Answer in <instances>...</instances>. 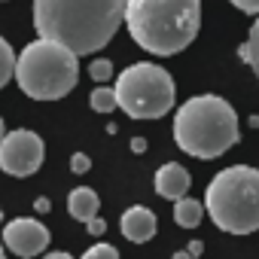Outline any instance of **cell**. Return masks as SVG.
Wrapping results in <instances>:
<instances>
[{
  "label": "cell",
  "instance_id": "1",
  "mask_svg": "<svg viewBox=\"0 0 259 259\" xmlns=\"http://www.w3.org/2000/svg\"><path fill=\"white\" fill-rule=\"evenodd\" d=\"M125 4L128 0H34V31L73 55H92L125 25Z\"/></svg>",
  "mask_w": 259,
  "mask_h": 259
},
{
  "label": "cell",
  "instance_id": "2",
  "mask_svg": "<svg viewBox=\"0 0 259 259\" xmlns=\"http://www.w3.org/2000/svg\"><path fill=\"white\" fill-rule=\"evenodd\" d=\"M125 28L150 55H177L198 37L201 0H128Z\"/></svg>",
  "mask_w": 259,
  "mask_h": 259
},
{
  "label": "cell",
  "instance_id": "3",
  "mask_svg": "<svg viewBox=\"0 0 259 259\" xmlns=\"http://www.w3.org/2000/svg\"><path fill=\"white\" fill-rule=\"evenodd\" d=\"M238 141V113L220 95H195L174 113V144L192 159H220Z\"/></svg>",
  "mask_w": 259,
  "mask_h": 259
},
{
  "label": "cell",
  "instance_id": "4",
  "mask_svg": "<svg viewBox=\"0 0 259 259\" xmlns=\"http://www.w3.org/2000/svg\"><path fill=\"white\" fill-rule=\"evenodd\" d=\"M204 210L226 235H250L259 229V168H223L204 189Z\"/></svg>",
  "mask_w": 259,
  "mask_h": 259
},
{
  "label": "cell",
  "instance_id": "5",
  "mask_svg": "<svg viewBox=\"0 0 259 259\" xmlns=\"http://www.w3.org/2000/svg\"><path fill=\"white\" fill-rule=\"evenodd\" d=\"M79 55L52 40L28 43L16 58V82L34 101H58L79 79Z\"/></svg>",
  "mask_w": 259,
  "mask_h": 259
},
{
  "label": "cell",
  "instance_id": "6",
  "mask_svg": "<svg viewBox=\"0 0 259 259\" xmlns=\"http://www.w3.org/2000/svg\"><path fill=\"white\" fill-rule=\"evenodd\" d=\"M116 107L132 119H162L174 110L177 89L162 64L138 61L116 76Z\"/></svg>",
  "mask_w": 259,
  "mask_h": 259
},
{
  "label": "cell",
  "instance_id": "7",
  "mask_svg": "<svg viewBox=\"0 0 259 259\" xmlns=\"http://www.w3.org/2000/svg\"><path fill=\"white\" fill-rule=\"evenodd\" d=\"M46 159V144L31 128H16L7 132L0 141V171L10 177H31L43 168Z\"/></svg>",
  "mask_w": 259,
  "mask_h": 259
},
{
  "label": "cell",
  "instance_id": "8",
  "mask_svg": "<svg viewBox=\"0 0 259 259\" xmlns=\"http://www.w3.org/2000/svg\"><path fill=\"white\" fill-rule=\"evenodd\" d=\"M49 229L40 223V220H31V217H16L4 226V247L22 259H31V256H40L46 247H49Z\"/></svg>",
  "mask_w": 259,
  "mask_h": 259
},
{
  "label": "cell",
  "instance_id": "9",
  "mask_svg": "<svg viewBox=\"0 0 259 259\" xmlns=\"http://www.w3.org/2000/svg\"><path fill=\"white\" fill-rule=\"evenodd\" d=\"M153 183H156V195H162L168 201H180V198H186V192L192 186V177L180 162H168L156 171Z\"/></svg>",
  "mask_w": 259,
  "mask_h": 259
},
{
  "label": "cell",
  "instance_id": "10",
  "mask_svg": "<svg viewBox=\"0 0 259 259\" xmlns=\"http://www.w3.org/2000/svg\"><path fill=\"white\" fill-rule=\"evenodd\" d=\"M122 235L132 241V244H147L153 235H156V213L144 204H132L125 213H122Z\"/></svg>",
  "mask_w": 259,
  "mask_h": 259
},
{
  "label": "cell",
  "instance_id": "11",
  "mask_svg": "<svg viewBox=\"0 0 259 259\" xmlns=\"http://www.w3.org/2000/svg\"><path fill=\"white\" fill-rule=\"evenodd\" d=\"M67 210H70L73 220L89 223V220L98 217V210H101V198H98L95 189H89V186H76V189L67 195Z\"/></svg>",
  "mask_w": 259,
  "mask_h": 259
},
{
  "label": "cell",
  "instance_id": "12",
  "mask_svg": "<svg viewBox=\"0 0 259 259\" xmlns=\"http://www.w3.org/2000/svg\"><path fill=\"white\" fill-rule=\"evenodd\" d=\"M204 201H195V198H180V201H174V223L180 226V229H195V226H201V220H204Z\"/></svg>",
  "mask_w": 259,
  "mask_h": 259
},
{
  "label": "cell",
  "instance_id": "13",
  "mask_svg": "<svg viewBox=\"0 0 259 259\" xmlns=\"http://www.w3.org/2000/svg\"><path fill=\"white\" fill-rule=\"evenodd\" d=\"M238 55H241V61H244V64H250V70L259 76V16H256V22L250 25L247 40L238 46Z\"/></svg>",
  "mask_w": 259,
  "mask_h": 259
},
{
  "label": "cell",
  "instance_id": "14",
  "mask_svg": "<svg viewBox=\"0 0 259 259\" xmlns=\"http://www.w3.org/2000/svg\"><path fill=\"white\" fill-rule=\"evenodd\" d=\"M16 76V52L10 46V40L0 37V89Z\"/></svg>",
  "mask_w": 259,
  "mask_h": 259
},
{
  "label": "cell",
  "instance_id": "15",
  "mask_svg": "<svg viewBox=\"0 0 259 259\" xmlns=\"http://www.w3.org/2000/svg\"><path fill=\"white\" fill-rule=\"evenodd\" d=\"M89 104H92L95 113H113V110H116V92H113L110 85H98V89L92 92Z\"/></svg>",
  "mask_w": 259,
  "mask_h": 259
},
{
  "label": "cell",
  "instance_id": "16",
  "mask_svg": "<svg viewBox=\"0 0 259 259\" xmlns=\"http://www.w3.org/2000/svg\"><path fill=\"white\" fill-rule=\"evenodd\" d=\"M89 76H92L98 85H107V79H113V61H107V58L92 61V64H89Z\"/></svg>",
  "mask_w": 259,
  "mask_h": 259
},
{
  "label": "cell",
  "instance_id": "17",
  "mask_svg": "<svg viewBox=\"0 0 259 259\" xmlns=\"http://www.w3.org/2000/svg\"><path fill=\"white\" fill-rule=\"evenodd\" d=\"M82 259H119V250L110 247V244H104V241H98V244H92L82 253Z\"/></svg>",
  "mask_w": 259,
  "mask_h": 259
},
{
  "label": "cell",
  "instance_id": "18",
  "mask_svg": "<svg viewBox=\"0 0 259 259\" xmlns=\"http://www.w3.org/2000/svg\"><path fill=\"white\" fill-rule=\"evenodd\" d=\"M89 168H92V159H89L85 153H73V156H70V171H73V174H85Z\"/></svg>",
  "mask_w": 259,
  "mask_h": 259
},
{
  "label": "cell",
  "instance_id": "19",
  "mask_svg": "<svg viewBox=\"0 0 259 259\" xmlns=\"http://www.w3.org/2000/svg\"><path fill=\"white\" fill-rule=\"evenodd\" d=\"M229 4L247 16H259V0H229Z\"/></svg>",
  "mask_w": 259,
  "mask_h": 259
},
{
  "label": "cell",
  "instance_id": "20",
  "mask_svg": "<svg viewBox=\"0 0 259 259\" xmlns=\"http://www.w3.org/2000/svg\"><path fill=\"white\" fill-rule=\"evenodd\" d=\"M85 229H89V235H104L107 223H104L101 217H95V220H89V223H85Z\"/></svg>",
  "mask_w": 259,
  "mask_h": 259
},
{
  "label": "cell",
  "instance_id": "21",
  "mask_svg": "<svg viewBox=\"0 0 259 259\" xmlns=\"http://www.w3.org/2000/svg\"><path fill=\"white\" fill-rule=\"evenodd\" d=\"M49 207H52L49 198H37V201H34V210H37V213H49Z\"/></svg>",
  "mask_w": 259,
  "mask_h": 259
},
{
  "label": "cell",
  "instance_id": "22",
  "mask_svg": "<svg viewBox=\"0 0 259 259\" xmlns=\"http://www.w3.org/2000/svg\"><path fill=\"white\" fill-rule=\"evenodd\" d=\"M132 153H147V141L144 138H132Z\"/></svg>",
  "mask_w": 259,
  "mask_h": 259
},
{
  "label": "cell",
  "instance_id": "23",
  "mask_svg": "<svg viewBox=\"0 0 259 259\" xmlns=\"http://www.w3.org/2000/svg\"><path fill=\"white\" fill-rule=\"evenodd\" d=\"M43 259H73L70 253H64V250H55V253H46Z\"/></svg>",
  "mask_w": 259,
  "mask_h": 259
},
{
  "label": "cell",
  "instance_id": "24",
  "mask_svg": "<svg viewBox=\"0 0 259 259\" xmlns=\"http://www.w3.org/2000/svg\"><path fill=\"white\" fill-rule=\"evenodd\" d=\"M174 259H195V256H192L189 250H177V253H174Z\"/></svg>",
  "mask_w": 259,
  "mask_h": 259
},
{
  "label": "cell",
  "instance_id": "25",
  "mask_svg": "<svg viewBox=\"0 0 259 259\" xmlns=\"http://www.w3.org/2000/svg\"><path fill=\"white\" fill-rule=\"evenodd\" d=\"M189 253H192V256H198V253H201V244H198V241H195V244H189Z\"/></svg>",
  "mask_w": 259,
  "mask_h": 259
},
{
  "label": "cell",
  "instance_id": "26",
  "mask_svg": "<svg viewBox=\"0 0 259 259\" xmlns=\"http://www.w3.org/2000/svg\"><path fill=\"white\" fill-rule=\"evenodd\" d=\"M7 138V125H4V119H0V141Z\"/></svg>",
  "mask_w": 259,
  "mask_h": 259
},
{
  "label": "cell",
  "instance_id": "27",
  "mask_svg": "<svg viewBox=\"0 0 259 259\" xmlns=\"http://www.w3.org/2000/svg\"><path fill=\"white\" fill-rule=\"evenodd\" d=\"M0 259H7V253H4V241H0Z\"/></svg>",
  "mask_w": 259,
  "mask_h": 259
},
{
  "label": "cell",
  "instance_id": "28",
  "mask_svg": "<svg viewBox=\"0 0 259 259\" xmlns=\"http://www.w3.org/2000/svg\"><path fill=\"white\" fill-rule=\"evenodd\" d=\"M0 223H4V210H0Z\"/></svg>",
  "mask_w": 259,
  "mask_h": 259
}]
</instances>
